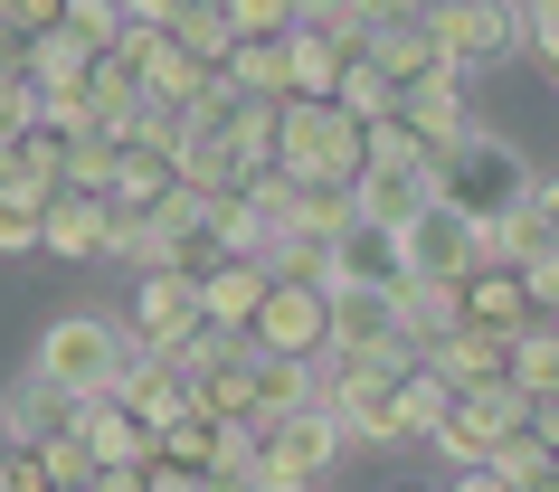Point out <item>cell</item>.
<instances>
[{
  "label": "cell",
  "instance_id": "obj_36",
  "mask_svg": "<svg viewBox=\"0 0 559 492\" xmlns=\"http://www.w3.org/2000/svg\"><path fill=\"white\" fill-rule=\"evenodd\" d=\"M228 20H237V38H285L295 29V0H228Z\"/></svg>",
  "mask_w": 559,
  "mask_h": 492
},
{
  "label": "cell",
  "instance_id": "obj_30",
  "mask_svg": "<svg viewBox=\"0 0 559 492\" xmlns=\"http://www.w3.org/2000/svg\"><path fill=\"white\" fill-rule=\"evenodd\" d=\"M445 407H455V388L437 379V360H417V370L399 379V427H408V445H417V435H437Z\"/></svg>",
  "mask_w": 559,
  "mask_h": 492
},
{
  "label": "cell",
  "instance_id": "obj_40",
  "mask_svg": "<svg viewBox=\"0 0 559 492\" xmlns=\"http://www.w3.org/2000/svg\"><path fill=\"white\" fill-rule=\"evenodd\" d=\"M86 492H152V464H95Z\"/></svg>",
  "mask_w": 559,
  "mask_h": 492
},
{
  "label": "cell",
  "instance_id": "obj_18",
  "mask_svg": "<svg viewBox=\"0 0 559 492\" xmlns=\"http://www.w3.org/2000/svg\"><path fill=\"white\" fill-rule=\"evenodd\" d=\"M275 218L304 237H342L360 218V180H295L285 171V200H275Z\"/></svg>",
  "mask_w": 559,
  "mask_h": 492
},
{
  "label": "cell",
  "instance_id": "obj_26",
  "mask_svg": "<svg viewBox=\"0 0 559 492\" xmlns=\"http://www.w3.org/2000/svg\"><path fill=\"white\" fill-rule=\"evenodd\" d=\"M171 38L190 48V58H209V67H228L237 58V20H228V0H190L171 20Z\"/></svg>",
  "mask_w": 559,
  "mask_h": 492
},
{
  "label": "cell",
  "instance_id": "obj_42",
  "mask_svg": "<svg viewBox=\"0 0 559 492\" xmlns=\"http://www.w3.org/2000/svg\"><path fill=\"white\" fill-rule=\"evenodd\" d=\"M180 10H190V0H123V20H152V29H171Z\"/></svg>",
  "mask_w": 559,
  "mask_h": 492
},
{
  "label": "cell",
  "instance_id": "obj_6",
  "mask_svg": "<svg viewBox=\"0 0 559 492\" xmlns=\"http://www.w3.org/2000/svg\"><path fill=\"white\" fill-rule=\"evenodd\" d=\"M427 20H437V38H445V58L465 67H502L512 48H531V10L522 0H427Z\"/></svg>",
  "mask_w": 559,
  "mask_h": 492
},
{
  "label": "cell",
  "instance_id": "obj_7",
  "mask_svg": "<svg viewBox=\"0 0 559 492\" xmlns=\"http://www.w3.org/2000/svg\"><path fill=\"white\" fill-rule=\"evenodd\" d=\"M247 341L295 350V360H323V350H332V285L275 275V285H265V303H257V322H247Z\"/></svg>",
  "mask_w": 559,
  "mask_h": 492
},
{
  "label": "cell",
  "instance_id": "obj_25",
  "mask_svg": "<svg viewBox=\"0 0 559 492\" xmlns=\"http://www.w3.org/2000/svg\"><path fill=\"white\" fill-rule=\"evenodd\" d=\"M285 38H295V29H285ZM285 38H237V58H228V86H237V95H295Z\"/></svg>",
  "mask_w": 559,
  "mask_h": 492
},
{
  "label": "cell",
  "instance_id": "obj_46",
  "mask_svg": "<svg viewBox=\"0 0 559 492\" xmlns=\"http://www.w3.org/2000/svg\"><path fill=\"white\" fill-rule=\"evenodd\" d=\"M389 492H445V483H389Z\"/></svg>",
  "mask_w": 559,
  "mask_h": 492
},
{
  "label": "cell",
  "instance_id": "obj_1",
  "mask_svg": "<svg viewBox=\"0 0 559 492\" xmlns=\"http://www.w3.org/2000/svg\"><path fill=\"white\" fill-rule=\"evenodd\" d=\"M342 455H352L342 407H332V398H304V407H285L275 427H257V473H247V483H257V492H313Z\"/></svg>",
  "mask_w": 559,
  "mask_h": 492
},
{
  "label": "cell",
  "instance_id": "obj_2",
  "mask_svg": "<svg viewBox=\"0 0 559 492\" xmlns=\"http://www.w3.org/2000/svg\"><path fill=\"white\" fill-rule=\"evenodd\" d=\"M360 161H370V123H352L332 95H285V105H275V171L360 180Z\"/></svg>",
  "mask_w": 559,
  "mask_h": 492
},
{
  "label": "cell",
  "instance_id": "obj_20",
  "mask_svg": "<svg viewBox=\"0 0 559 492\" xmlns=\"http://www.w3.org/2000/svg\"><path fill=\"white\" fill-rule=\"evenodd\" d=\"M465 322H493V332H522L531 322V285H522V265H474L465 275Z\"/></svg>",
  "mask_w": 559,
  "mask_h": 492
},
{
  "label": "cell",
  "instance_id": "obj_27",
  "mask_svg": "<svg viewBox=\"0 0 559 492\" xmlns=\"http://www.w3.org/2000/svg\"><path fill=\"white\" fill-rule=\"evenodd\" d=\"M29 76H38V86H86V76H95V48L76 29H38L29 38Z\"/></svg>",
  "mask_w": 559,
  "mask_h": 492
},
{
  "label": "cell",
  "instance_id": "obj_33",
  "mask_svg": "<svg viewBox=\"0 0 559 492\" xmlns=\"http://www.w3.org/2000/svg\"><path fill=\"white\" fill-rule=\"evenodd\" d=\"M332 105H342V115H352V123H380L389 105H399V86H389L380 67H370V58H360V48H352V67H342V86H332Z\"/></svg>",
  "mask_w": 559,
  "mask_h": 492
},
{
  "label": "cell",
  "instance_id": "obj_9",
  "mask_svg": "<svg viewBox=\"0 0 559 492\" xmlns=\"http://www.w3.org/2000/svg\"><path fill=\"white\" fill-rule=\"evenodd\" d=\"M389 341H417L408 303H399V285H360V275H332V350H389Z\"/></svg>",
  "mask_w": 559,
  "mask_h": 492
},
{
  "label": "cell",
  "instance_id": "obj_29",
  "mask_svg": "<svg viewBox=\"0 0 559 492\" xmlns=\"http://www.w3.org/2000/svg\"><path fill=\"white\" fill-rule=\"evenodd\" d=\"M493 473H502V483H512V492H531V483H550V473H559V445H550V435H540V427H531V417H522V427L502 435Z\"/></svg>",
  "mask_w": 559,
  "mask_h": 492
},
{
  "label": "cell",
  "instance_id": "obj_38",
  "mask_svg": "<svg viewBox=\"0 0 559 492\" xmlns=\"http://www.w3.org/2000/svg\"><path fill=\"white\" fill-rule=\"evenodd\" d=\"M408 10H427V0H352V20H342V29H352V48L370 29H389V20H408Z\"/></svg>",
  "mask_w": 559,
  "mask_h": 492
},
{
  "label": "cell",
  "instance_id": "obj_31",
  "mask_svg": "<svg viewBox=\"0 0 559 492\" xmlns=\"http://www.w3.org/2000/svg\"><path fill=\"white\" fill-rule=\"evenodd\" d=\"M115 161H123L115 133H67V190H95V200H115Z\"/></svg>",
  "mask_w": 559,
  "mask_h": 492
},
{
  "label": "cell",
  "instance_id": "obj_34",
  "mask_svg": "<svg viewBox=\"0 0 559 492\" xmlns=\"http://www.w3.org/2000/svg\"><path fill=\"white\" fill-rule=\"evenodd\" d=\"M38 86V76H29ZM38 123H58V133H95V86H38Z\"/></svg>",
  "mask_w": 559,
  "mask_h": 492
},
{
  "label": "cell",
  "instance_id": "obj_3",
  "mask_svg": "<svg viewBox=\"0 0 559 492\" xmlns=\"http://www.w3.org/2000/svg\"><path fill=\"white\" fill-rule=\"evenodd\" d=\"M123 350H133V332L105 313H58L48 332H38V360L29 370L48 379V388H67V398H105L123 379Z\"/></svg>",
  "mask_w": 559,
  "mask_h": 492
},
{
  "label": "cell",
  "instance_id": "obj_28",
  "mask_svg": "<svg viewBox=\"0 0 559 492\" xmlns=\"http://www.w3.org/2000/svg\"><path fill=\"white\" fill-rule=\"evenodd\" d=\"M399 303H408L417 341H437L445 322H465V285H455V275H408V285H399Z\"/></svg>",
  "mask_w": 559,
  "mask_h": 492
},
{
  "label": "cell",
  "instance_id": "obj_22",
  "mask_svg": "<svg viewBox=\"0 0 559 492\" xmlns=\"http://www.w3.org/2000/svg\"><path fill=\"white\" fill-rule=\"evenodd\" d=\"M67 407H76V398H67V388H48V379L29 370L10 398H0V435H10V445H38L48 427H67Z\"/></svg>",
  "mask_w": 559,
  "mask_h": 492
},
{
  "label": "cell",
  "instance_id": "obj_15",
  "mask_svg": "<svg viewBox=\"0 0 559 492\" xmlns=\"http://www.w3.org/2000/svg\"><path fill=\"white\" fill-rule=\"evenodd\" d=\"M67 417L86 427L95 464H152V455H162V435H152L143 417H133V407L115 398V388H105V398H76V407H67Z\"/></svg>",
  "mask_w": 559,
  "mask_h": 492
},
{
  "label": "cell",
  "instance_id": "obj_37",
  "mask_svg": "<svg viewBox=\"0 0 559 492\" xmlns=\"http://www.w3.org/2000/svg\"><path fill=\"white\" fill-rule=\"evenodd\" d=\"M38 237H48V208H20V200H0V256H29Z\"/></svg>",
  "mask_w": 559,
  "mask_h": 492
},
{
  "label": "cell",
  "instance_id": "obj_10",
  "mask_svg": "<svg viewBox=\"0 0 559 492\" xmlns=\"http://www.w3.org/2000/svg\"><path fill=\"white\" fill-rule=\"evenodd\" d=\"M200 322H209L200 275H190V265H143V285H133V332H143L152 350H180Z\"/></svg>",
  "mask_w": 559,
  "mask_h": 492
},
{
  "label": "cell",
  "instance_id": "obj_44",
  "mask_svg": "<svg viewBox=\"0 0 559 492\" xmlns=\"http://www.w3.org/2000/svg\"><path fill=\"white\" fill-rule=\"evenodd\" d=\"M531 427H540V435L559 445V398H531Z\"/></svg>",
  "mask_w": 559,
  "mask_h": 492
},
{
  "label": "cell",
  "instance_id": "obj_19",
  "mask_svg": "<svg viewBox=\"0 0 559 492\" xmlns=\"http://www.w3.org/2000/svg\"><path fill=\"white\" fill-rule=\"evenodd\" d=\"M265 285H275V275H265V256H218V265L200 275V293H209V322L247 332V322H257V303H265Z\"/></svg>",
  "mask_w": 559,
  "mask_h": 492
},
{
  "label": "cell",
  "instance_id": "obj_48",
  "mask_svg": "<svg viewBox=\"0 0 559 492\" xmlns=\"http://www.w3.org/2000/svg\"><path fill=\"white\" fill-rule=\"evenodd\" d=\"M0 10H10V0H0Z\"/></svg>",
  "mask_w": 559,
  "mask_h": 492
},
{
  "label": "cell",
  "instance_id": "obj_17",
  "mask_svg": "<svg viewBox=\"0 0 559 492\" xmlns=\"http://www.w3.org/2000/svg\"><path fill=\"white\" fill-rule=\"evenodd\" d=\"M332 265L342 275H360V285H408V228H370V218H352V228L332 237Z\"/></svg>",
  "mask_w": 559,
  "mask_h": 492
},
{
  "label": "cell",
  "instance_id": "obj_39",
  "mask_svg": "<svg viewBox=\"0 0 559 492\" xmlns=\"http://www.w3.org/2000/svg\"><path fill=\"white\" fill-rule=\"evenodd\" d=\"M522 285H531V313H550V322H559V256L522 265Z\"/></svg>",
  "mask_w": 559,
  "mask_h": 492
},
{
  "label": "cell",
  "instance_id": "obj_47",
  "mask_svg": "<svg viewBox=\"0 0 559 492\" xmlns=\"http://www.w3.org/2000/svg\"><path fill=\"white\" fill-rule=\"evenodd\" d=\"M48 492H86V483H48Z\"/></svg>",
  "mask_w": 559,
  "mask_h": 492
},
{
  "label": "cell",
  "instance_id": "obj_12",
  "mask_svg": "<svg viewBox=\"0 0 559 492\" xmlns=\"http://www.w3.org/2000/svg\"><path fill=\"white\" fill-rule=\"evenodd\" d=\"M105 247H115V200H95V190H58V200H48V237H38V256L105 265Z\"/></svg>",
  "mask_w": 559,
  "mask_h": 492
},
{
  "label": "cell",
  "instance_id": "obj_43",
  "mask_svg": "<svg viewBox=\"0 0 559 492\" xmlns=\"http://www.w3.org/2000/svg\"><path fill=\"white\" fill-rule=\"evenodd\" d=\"M445 492H512V483H502L493 464H465V473H455V483H445Z\"/></svg>",
  "mask_w": 559,
  "mask_h": 492
},
{
  "label": "cell",
  "instance_id": "obj_32",
  "mask_svg": "<svg viewBox=\"0 0 559 492\" xmlns=\"http://www.w3.org/2000/svg\"><path fill=\"white\" fill-rule=\"evenodd\" d=\"M265 275H304V285H332V275H342V265H332V237L275 228V247H265Z\"/></svg>",
  "mask_w": 559,
  "mask_h": 492
},
{
  "label": "cell",
  "instance_id": "obj_23",
  "mask_svg": "<svg viewBox=\"0 0 559 492\" xmlns=\"http://www.w3.org/2000/svg\"><path fill=\"white\" fill-rule=\"evenodd\" d=\"M512 388L522 398H559V322L550 313H531L512 332Z\"/></svg>",
  "mask_w": 559,
  "mask_h": 492
},
{
  "label": "cell",
  "instance_id": "obj_24",
  "mask_svg": "<svg viewBox=\"0 0 559 492\" xmlns=\"http://www.w3.org/2000/svg\"><path fill=\"white\" fill-rule=\"evenodd\" d=\"M493 247H502V265H540V256H559V218H550V200H540V190H522V200H512V218L493 228Z\"/></svg>",
  "mask_w": 559,
  "mask_h": 492
},
{
  "label": "cell",
  "instance_id": "obj_4",
  "mask_svg": "<svg viewBox=\"0 0 559 492\" xmlns=\"http://www.w3.org/2000/svg\"><path fill=\"white\" fill-rule=\"evenodd\" d=\"M522 190H531L522 152L502 143V133H484V123H474V133H465L455 152H437V200H455L465 218H484V228H502Z\"/></svg>",
  "mask_w": 559,
  "mask_h": 492
},
{
  "label": "cell",
  "instance_id": "obj_14",
  "mask_svg": "<svg viewBox=\"0 0 559 492\" xmlns=\"http://www.w3.org/2000/svg\"><path fill=\"white\" fill-rule=\"evenodd\" d=\"M360 58L380 67L389 86H417V76H437V67H455V58H445V38H437V20H427V10H408V20H389V29H370V38H360Z\"/></svg>",
  "mask_w": 559,
  "mask_h": 492
},
{
  "label": "cell",
  "instance_id": "obj_13",
  "mask_svg": "<svg viewBox=\"0 0 559 492\" xmlns=\"http://www.w3.org/2000/svg\"><path fill=\"white\" fill-rule=\"evenodd\" d=\"M427 360H437L445 388H484V379H512V332H493V322H445L437 341H427Z\"/></svg>",
  "mask_w": 559,
  "mask_h": 492
},
{
  "label": "cell",
  "instance_id": "obj_16",
  "mask_svg": "<svg viewBox=\"0 0 559 492\" xmlns=\"http://www.w3.org/2000/svg\"><path fill=\"white\" fill-rule=\"evenodd\" d=\"M143 95H152V105H171V115H209V95H218V67L190 58L180 38H162V48L143 58Z\"/></svg>",
  "mask_w": 559,
  "mask_h": 492
},
{
  "label": "cell",
  "instance_id": "obj_11",
  "mask_svg": "<svg viewBox=\"0 0 559 492\" xmlns=\"http://www.w3.org/2000/svg\"><path fill=\"white\" fill-rule=\"evenodd\" d=\"M389 115L408 123L417 143H437V152H455L474 133V115H465V67H437V76H417V86H399V105Z\"/></svg>",
  "mask_w": 559,
  "mask_h": 492
},
{
  "label": "cell",
  "instance_id": "obj_35",
  "mask_svg": "<svg viewBox=\"0 0 559 492\" xmlns=\"http://www.w3.org/2000/svg\"><path fill=\"white\" fill-rule=\"evenodd\" d=\"M58 29H76L95 58H105V48L123 38V0H67V20H58Z\"/></svg>",
  "mask_w": 559,
  "mask_h": 492
},
{
  "label": "cell",
  "instance_id": "obj_41",
  "mask_svg": "<svg viewBox=\"0 0 559 492\" xmlns=\"http://www.w3.org/2000/svg\"><path fill=\"white\" fill-rule=\"evenodd\" d=\"M352 20V0H295V29H342Z\"/></svg>",
  "mask_w": 559,
  "mask_h": 492
},
{
  "label": "cell",
  "instance_id": "obj_5",
  "mask_svg": "<svg viewBox=\"0 0 559 492\" xmlns=\"http://www.w3.org/2000/svg\"><path fill=\"white\" fill-rule=\"evenodd\" d=\"M522 417H531L522 388H512V379H484V388H455V407L437 417V435H427V445L445 455V473H465V464H493L502 435L522 427Z\"/></svg>",
  "mask_w": 559,
  "mask_h": 492
},
{
  "label": "cell",
  "instance_id": "obj_21",
  "mask_svg": "<svg viewBox=\"0 0 559 492\" xmlns=\"http://www.w3.org/2000/svg\"><path fill=\"white\" fill-rule=\"evenodd\" d=\"M285 67H295V95H332L342 67H352V29H295L285 38Z\"/></svg>",
  "mask_w": 559,
  "mask_h": 492
},
{
  "label": "cell",
  "instance_id": "obj_45",
  "mask_svg": "<svg viewBox=\"0 0 559 492\" xmlns=\"http://www.w3.org/2000/svg\"><path fill=\"white\" fill-rule=\"evenodd\" d=\"M10 171H20V143H10V133H0V180H10Z\"/></svg>",
  "mask_w": 559,
  "mask_h": 492
},
{
  "label": "cell",
  "instance_id": "obj_8",
  "mask_svg": "<svg viewBox=\"0 0 559 492\" xmlns=\"http://www.w3.org/2000/svg\"><path fill=\"white\" fill-rule=\"evenodd\" d=\"M502 247H493V228H484V218H465V208L455 200H427L408 218V265L417 275H455V285H465L474 265H493Z\"/></svg>",
  "mask_w": 559,
  "mask_h": 492
}]
</instances>
